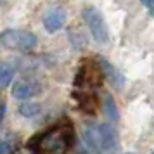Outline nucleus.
Returning a JSON list of instances; mask_svg holds the SVG:
<instances>
[{
    "mask_svg": "<svg viewBox=\"0 0 154 154\" xmlns=\"http://www.w3.org/2000/svg\"><path fill=\"white\" fill-rule=\"evenodd\" d=\"M78 154H87V151H83V149H82V151H80Z\"/></svg>",
    "mask_w": 154,
    "mask_h": 154,
    "instance_id": "obj_13",
    "label": "nucleus"
},
{
    "mask_svg": "<svg viewBox=\"0 0 154 154\" xmlns=\"http://www.w3.org/2000/svg\"><path fill=\"white\" fill-rule=\"evenodd\" d=\"M0 154H12V147H11L9 142L0 140Z\"/></svg>",
    "mask_w": 154,
    "mask_h": 154,
    "instance_id": "obj_10",
    "label": "nucleus"
},
{
    "mask_svg": "<svg viewBox=\"0 0 154 154\" xmlns=\"http://www.w3.org/2000/svg\"><path fill=\"white\" fill-rule=\"evenodd\" d=\"M64 23H66V12L61 7L50 9L49 12L43 16V26L49 33H57L64 26Z\"/></svg>",
    "mask_w": 154,
    "mask_h": 154,
    "instance_id": "obj_4",
    "label": "nucleus"
},
{
    "mask_svg": "<svg viewBox=\"0 0 154 154\" xmlns=\"http://www.w3.org/2000/svg\"><path fill=\"white\" fill-rule=\"evenodd\" d=\"M102 109H104V114L107 116L109 121H116V119H118V109H116V104H114V99H112L109 94H104Z\"/></svg>",
    "mask_w": 154,
    "mask_h": 154,
    "instance_id": "obj_7",
    "label": "nucleus"
},
{
    "mask_svg": "<svg viewBox=\"0 0 154 154\" xmlns=\"http://www.w3.org/2000/svg\"><path fill=\"white\" fill-rule=\"evenodd\" d=\"M97 135H99V146L104 152H112L116 149V130L112 128V125L109 123H102L100 126H97Z\"/></svg>",
    "mask_w": 154,
    "mask_h": 154,
    "instance_id": "obj_3",
    "label": "nucleus"
},
{
    "mask_svg": "<svg viewBox=\"0 0 154 154\" xmlns=\"http://www.w3.org/2000/svg\"><path fill=\"white\" fill-rule=\"evenodd\" d=\"M4 114H5V104H4V102H0V121L4 119Z\"/></svg>",
    "mask_w": 154,
    "mask_h": 154,
    "instance_id": "obj_12",
    "label": "nucleus"
},
{
    "mask_svg": "<svg viewBox=\"0 0 154 154\" xmlns=\"http://www.w3.org/2000/svg\"><path fill=\"white\" fill-rule=\"evenodd\" d=\"M12 95L19 100H26V99H31L35 95V87L29 83V82H17V83L12 85Z\"/></svg>",
    "mask_w": 154,
    "mask_h": 154,
    "instance_id": "obj_6",
    "label": "nucleus"
},
{
    "mask_svg": "<svg viewBox=\"0 0 154 154\" xmlns=\"http://www.w3.org/2000/svg\"><path fill=\"white\" fill-rule=\"evenodd\" d=\"M152 154H154V152H152Z\"/></svg>",
    "mask_w": 154,
    "mask_h": 154,
    "instance_id": "obj_15",
    "label": "nucleus"
},
{
    "mask_svg": "<svg viewBox=\"0 0 154 154\" xmlns=\"http://www.w3.org/2000/svg\"><path fill=\"white\" fill-rule=\"evenodd\" d=\"M40 112V106L35 104V102H23L19 106V114L21 116H26V118H31V116H36Z\"/></svg>",
    "mask_w": 154,
    "mask_h": 154,
    "instance_id": "obj_9",
    "label": "nucleus"
},
{
    "mask_svg": "<svg viewBox=\"0 0 154 154\" xmlns=\"http://www.w3.org/2000/svg\"><path fill=\"white\" fill-rule=\"evenodd\" d=\"M36 43V36L28 29H5L0 33V45L9 50L31 52Z\"/></svg>",
    "mask_w": 154,
    "mask_h": 154,
    "instance_id": "obj_1",
    "label": "nucleus"
},
{
    "mask_svg": "<svg viewBox=\"0 0 154 154\" xmlns=\"http://www.w3.org/2000/svg\"><path fill=\"white\" fill-rule=\"evenodd\" d=\"M12 76H14V69L9 68L7 64H0V90L12 82Z\"/></svg>",
    "mask_w": 154,
    "mask_h": 154,
    "instance_id": "obj_8",
    "label": "nucleus"
},
{
    "mask_svg": "<svg viewBox=\"0 0 154 154\" xmlns=\"http://www.w3.org/2000/svg\"><path fill=\"white\" fill-rule=\"evenodd\" d=\"M83 19L87 23V26L90 29L94 40L97 43H107L109 40V29L106 24L102 14L99 12L95 7H87L83 9Z\"/></svg>",
    "mask_w": 154,
    "mask_h": 154,
    "instance_id": "obj_2",
    "label": "nucleus"
},
{
    "mask_svg": "<svg viewBox=\"0 0 154 154\" xmlns=\"http://www.w3.org/2000/svg\"><path fill=\"white\" fill-rule=\"evenodd\" d=\"M142 2V5L149 11V14L154 16V0H140Z\"/></svg>",
    "mask_w": 154,
    "mask_h": 154,
    "instance_id": "obj_11",
    "label": "nucleus"
},
{
    "mask_svg": "<svg viewBox=\"0 0 154 154\" xmlns=\"http://www.w3.org/2000/svg\"><path fill=\"white\" fill-rule=\"evenodd\" d=\"M126 154H133V152H126Z\"/></svg>",
    "mask_w": 154,
    "mask_h": 154,
    "instance_id": "obj_14",
    "label": "nucleus"
},
{
    "mask_svg": "<svg viewBox=\"0 0 154 154\" xmlns=\"http://www.w3.org/2000/svg\"><path fill=\"white\" fill-rule=\"evenodd\" d=\"M99 64H100V71L107 76V80L111 82L112 87H114V88H123V85H125V76H123L112 64H109L106 59H102V57L99 59Z\"/></svg>",
    "mask_w": 154,
    "mask_h": 154,
    "instance_id": "obj_5",
    "label": "nucleus"
}]
</instances>
